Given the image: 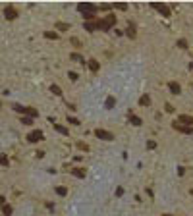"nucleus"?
Masks as SVG:
<instances>
[{
	"instance_id": "nucleus-1",
	"label": "nucleus",
	"mask_w": 193,
	"mask_h": 216,
	"mask_svg": "<svg viewBox=\"0 0 193 216\" xmlns=\"http://www.w3.org/2000/svg\"><path fill=\"white\" fill-rule=\"evenodd\" d=\"M116 23V16H106V18H100L99 21H97V29H100V31H108V29H112V25Z\"/></svg>"
},
{
	"instance_id": "nucleus-2",
	"label": "nucleus",
	"mask_w": 193,
	"mask_h": 216,
	"mask_svg": "<svg viewBox=\"0 0 193 216\" xmlns=\"http://www.w3.org/2000/svg\"><path fill=\"white\" fill-rule=\"evenodd\" d=\"M43 139H44V133H43L41 129H33V131L27 133V141H29V143H39V141H43Z\"/></svg>"
},
{
	"instance_id": "nucleus-3",
	"label": "nucleus",
	"mask_w": 193,
	"mask_h": 216,
	"mask_svg": "<svg viewBox=\"0 0 193 216\" xmlns=\"http://www.w3.org/2000/svg\"><path fill=\"white\" fill-rule=\"evenodd\" d=\"M77 8H79V12H83V14H97V6L91 4V2H81Z\"/></svg>"
},
{
	"instance_id": "nucleus-4",
	"label": "nucleus",
	"mask_w": 193,
	"mask_h": 216,
	"mask_svg": "<svg viewBox=\"0 0 193 216\" xmlns=\"http://www.w3.org/2000/svg\"><path fill=\"white\" fill-rule=\"evenodd\" d=\"M95 135L100 139V141H114V135L106 129H95Z\"/></svg>"
},
{
	"instance_id": "nucleus-5",
	"label": "nucleus",
	"mask_w": 193,
	"mask_h": 216,
	"mask_svg": "<svg viewBox=\"0 0 193 216\" xmlns=\"http://www.w3.org/2000/svg\"><path fill=\"white\" fill-rule=\"evenodd\" d=\"M151 6L155 8V10H158L164 18H170V8L166 6V4H160V2H151Z\"/></svg>"
},
{
	"instance_id": "nucleus-6",
	"label": "nucleus",
	"mask_w": 193,
	"mask_h": 216,
	"mask_svg": "<svg viewBox=\"0 0 193 216\" xmlns=\"http://www.w3.org/2000/svg\"><path fill=\"white\" fill-rule=\"evenodd\" d=\"M176 122H178V123H181V126H187V128H193V116H187V114H180Z\"/></svg>"
},
{
	"instance_id": "nucleus-7",
	"label": "nucleus",
	"mask_w": 193,
	"mask_h": 216,
	"mask_svg": "<svg viewBox=\"0 0 193 216\" xmlns=\"http://www.w3.org/2000/svg\"><path fill=\"white\" fill-rule=\"evenodd\" d=\"M4 16H6V19H16L18 18V10L14 6H6L4 8Z\"/></svg>"
},
{
	"instance_id": "nucleus-8",
	"label": "nucleus",
	"mask_w": 193,
	"mask_h": 216,
	"mask_svg": "<svg viewBox=\"0 0 193 216\" xmlns=\"http://www.w3.org/2000/svg\"><path fill=\"white\" fill-rule=\"evenodd\" d=\"M172 128H174L176 131H181V133H187V135H191V133H193V128H187V126H181V123H178V122H174V123H172Z\"/></svg>"
},
{
	"instance_id": "nucleus-9",
	"label": "nucleus",
	"mask_w": 193,
	"mask_h": 216,
	"mask_svg": "<svg viewBox=\"0 0 193 216\" xmlns=\"http://www.w3.org/2000/svg\"><path fill=\"white\" fill-rule=\"evenodd\" d=\"M168 89H170V93H172V95H180V93H181V87H180V83H176V81H170V83H168Z\"/></svg>"
},
{
	"instance_id": "nucleus-10",
	"label": "nucleus",
	"mask_w": 193,
	"mask_h": 216,
	"mask_svg": "<svg viewBox=\"0 0 193 216\" xmlns=\"http://www.w3.org/2000/svg\"><path fill=\"white\" fill-rule=\"evenodd\" d=\"M72 174H74L75 178H81V179H83V178L87 176V170H85V168H74Z\"/></svg>"
},
{
	"instance_id": "nucleus-11",
	"label": "nucleus",
	"mask_w": 193,
	"mask_h": 216,
	"mask_svg": "<svg viewBox=\"0 0 193 216\" xmlns=\"http://www.w3.org/2000/svg\"><path fill=\"white\" fill-rule=\"evenodd\" d=\"M83 27L89 33H93V31H97V21H83Z\"/></svg>"
},
{
	"instance_id": "nucleus-12",
	"label": "nucleus",
	"mask_w": 193,
	"mask_h": 216,
	"mask_svg": "<svg viewBox=\"0 0 193 216\" xmlns=\"http://www.w3.org/2000/svg\"><path fill=\"white\" fill-rule=\"evenodd\" d=\"M23 114H27V118H37V116H39V112H37L35 108H31V106H27V108L23 110Z\"/></svg>"
},
{
	"instance_id": "nucleus-13",
	"label": "nucleus",
	"mask_w": 193,
	"mask_h": 216,
	"mask_svg": "<svg viewBox=\"0 0 193 216\" xmlns=\"http://www.w3.org/2000/svg\"><path fill=\"white\" fill-rule=\"evenodd\" d=\"M87 64H89V68H91V72H99V70H100V64H99L95 58H91Z\"/></svg>"
},
{
	"instance_id": "nucleus-14",
	"label": "nucleus",
	"mask_w": 193,
	"mask_h": 216,
	"mask_svg": "<svg viewBox=\"0 0 193 216\" xmlns=\"http://www.w3.org/2000/svg\"><path fill=\"white\" fill-rule=\"evenodd\" d=\"M114 104H116V98H114V97H108V98H106V102H104L106 110H112V108H114Z\"/></svg>"
},
{
	"instance_id": "nucleus-15",
	"label": "nucleus",
	"mask_w": 193,
	"mask_h": 216,
	"mask_svg": "<svg viewBox=\"0 0 193 216\" xmlns=\"http://www.w3.org/2000/svg\"><path fill=\"white\" fill-rule=\"evenodd\" d=\"M54 129L58 131V133H62V135H68V133H70V129L64 128V126H60V123H54Z\"/></svg>"
},
{
	"instance_id": "nucleus-16",
	"label": "nucleus",
	"mask_w": 193,
	"mask_h": 216,
	"mask_svg": "<svg viewBox=\"0 0 193 216\" xmlns=\"http://www.w3.org/2000/svg\"><path fill=\"white\" fill-rule=\"evenodd\" d=\"M139 104H141V106H149V104H151V97H149V95H143V97L139 98Z\"/></svg>"
},
{
	"instance_id": "nucleus-17",
	"label": "nucleus",
	"mask_w": 193,
	"mask_h": 216,
	"mask_svg": "<svg viewBox=\"0 0 193 216\" xmlns=\"http://www.w3.org/2000/svg\"><path fill=\"white\" fill-rule=\"evenodd\" d=\"M126 33H128V37H130V39H135V35H137V33H135V25H133V23H130Z\"/></svg>"
},
{
	"instance_id": "nucleus-18",
	"label": "nucleus",
	"mask_w": 193,
	"mask_h": 216,
	"mask_svg": "<svg viewBox=\"0 0 193 216\" xmlns=\"http://www.w3.org/2000/svg\"><path fill=\"white\" fill-rule=\"evenodd\" d=\"M130 122L133 123V126H141V123H143V120L139 116H133V114H130Z\"/></svg>"
},
{
	"instance_id": "nucleus-19",
	"label": "nucleus",
	"mask_w": 193,
	"mask_h": 216,
	"mask_svg": "<svg viewBox=\"0 0 193 216\" xmlns=\"http://www.w3.org/2000/svg\"><path fill=\"white\" fill-rule=\"evenodd\" d=\"M56 29H58V31H70V23H62V21H58V23H56Z\"/></svg>"
},
{
	"instance_id": "nucleus-20",
	"label": "nucleus",
	"mask_w": 193,
	"mask_h": 216,
	"mask_svg": "<svg viewBox=\"0 0 193 216\" xmlns=\"http://www.w3.org/2000/svg\"><path fill=\"white\" fill-rule=\"evenodd\" d=\"M56 193H58L60 197H66V195H68V189H66L64 185H58V187H56Z\"/></svg>"
},
{
	"instance_id": "nucleus-21",
	"label": "nucleus",
	"mask_w": 193,
	"mask_h": 216,
	"mask_svg": "<svg viewBox=\"0 0 193 216\" xmlns=\"http://www.w3.org/2000/svg\"><path fill=\"white\" fill-rule=\"evenodd\" d=\"M44 37H47V39H58V33H54V31H44Z\"/></svg>"
},
{
	"instance_id": "nucleus-22",
	"label": "nucleus",
	"mask_w": 193,
	"mask_h": 216,
	"mask_svg": "<svg viewBox=\"0 0 193 216\" xmlns=\"http://www.w3.org/2000/svg\"><path fill=\"white\" fill-rule=\"evenodd\" d=\"M10 164V158L6 154H0V166H8Z\"/></svg>"
},
{
	"instance_id": "nucleus-23",
	"label": "nucleus",
	"mask_w": 193,
	"mask_h": 216,
	"mask_svg": "<svg viewBox=\"0 0 193 216\" xmlns=\"http://www.w3.org/2000/svg\"><path fill=\"white\" fill-rule=\"evenodd\" d=\"M50 91H52V93H54V95H58V97L62 95V89H60L58 85H50Z\"/></svg>"
},
{
	"instance_id": "nucleus-24",
	"label": "nucleus",
	"mask_w": 193,
	"mask_h": 216,
	"mask_svg": "<svg viewBox=\"0 0 193 216\" xmlns=\"http://www.w3.org/2000/svg\"><path fill=\"white\" fill-rule=\"evenodd\" d=\"M2 210H4V216H10V214H12V207H10V204H4Z\"/></svg>"
},
{
	"instance_id": "nucleus-25",
	"label": "nucleus",
	"mask_w": 193,
	"mask_h": 216,
	"mask_svg": "<svg viewBox=\"0 0 193 216\" xmlns=\"http://www.w3.org/2000/svg\"><path fill=\"white\" fill-rule=\"evenodd\" d=\"M178 47H180V48H187L189 44H187V41H185V39H180V41H178Z\"/></svg>"
},
{
	"instance_id": "nucleus-26",
	"label": "nucleus",
	"mask_w": 193,
	"mask_h": 216,
	"mask_svg": "<svg viewBox=\"0 0 193 216\" xmlns=\"http://www.w3.org/2000/svg\"><path fill=\"white\" fill-rule=\"evenodd\" d=\"M68 122L74 123V126H79V120H77V118H74V116H68Z\"/></svg>"
},
{
	"instance_id": "nucleus-27",
	"label": "nucleus",
	"mask_w": 193,
	"mask_h": 216,
	"mask_svg": "<svg viewBox=\"0 0 193 216\" xmlns=\"http://www.w3.org/2000/svg\"><path fill=\"white\" fill-rule=\"evenodd\" d=\"M21 122H23L25 126H31V123H33V118H27V116H23V118H21Z\"/></svg>"
},
{
	"instance_id": "nucleus-28",
	"label": "nucleus",
	"mask_w": 193,
	"mask_h": 216,
	"mask_svg": "<svg viewBox=\"0 0 193 216\" xmlns=\"http://www.w3.org/2000/svg\"><path fill=\"white\" fill-rule=\"evenodd\" d=\"M77 147H79L81 151H89V145H87V143H81V141H79V143H77Z\"/></svg>"
},
{
	"instance_id": "nucleus-29",
	"label": "nucleus",
	"mask_w": 193,
	"mask_h": 216,
	"mask_svg": "<svg viewBox=\"0 0 193 216\" xmlns=\"http://www.w3.org/2000/svg\"><path fill=\"white\" fill-rule=\"evenodd\" d=\"M114 6H116V8H120V10H128V4H124V2H116Z\"/></svg>"
},
{
	"instance_id": "nucleus-30",
	"label": "nucleus",
	"mask_w": 193,
	"mask_h": 216,
	"mask_svg": "<svg viewBox=\"0 0 193 216\" xmlns=\"http://www.w3.org/2000/svg\"><path fill=\"white\" fill-rule=\"evenodd\" d=\"M14 108H16V112H19V114H23V106H19V104H14Z\"/></svg>"
},
{
	"instance_id": "nucleus-31",
	"label": "nucleus",
	"mask_w": 193,
	"mask_h": 216,
	"mask_svg": "<svg viewBox=\"0 0 193 216\" xmlns=\"http://www.w3.org/2000/svg\"><path fill=\"white\" fill-rule=\"evenodd\" d=\"M70 58H72V60H83L81 56H79V54H75V52H74V54H70Z\"/></svg>"
},
{
	"instance_id": "nucleus-32",
	"label": "nucleus",
	"mask_w": 193,
	"mask_h": 216,
	"mask_svg": "<svg viewBox=\"0 0 193 216\" xmlns=\"http://www.w3.org/2000/svg\"><path fill=\"white\" fill-rule=\"evenodd\" d=\"M68 75H70V79H72V81H75V79H77V73H75V72H70Z\"/></svg>"
},
{
	"instance_id": "nucleus-33",
	"label": "nucleus",
	"mask_w": 193,
	"mask_h": 216,
	"mask_svg": "<svg viewBox=\"0 0 193 216\" xmlns=\"http://www.w3.org/2000/svg\"><path fill=\"white\" fill-rule=\"evenodd\" d=\"M155 147H156L155 141H149V143H147V149H155Z\"/></svg>"
},
{
	"instance_id": "nucleus-34",
	"label": "nucleus",
	"mask_w": 193,
	"mask_h": 216,
	"mask_svg": "<svg viewBox=\"0 0 193 216\" xmlns=\"http://www.w3.org/2000/svg\"><path fill=\"white\" fill-rule=\"evenodd\" d=\"M166 112H170V114H172V112H174V106H172V104H166Z\"/></svg>"
},
{
	"instance_id": "nucleus-35",
	"label": "nucleus",
	"mask_w": 193,
	"mask_h": 216,
	"mask_svg": "<svg viewBox=\"0 0 193 216\" xmlns=\"http://www.w3.org/2000/svg\"><path fill=\"white\" fill-rule=\"evenodd\" d=\"M4 203H6V199H4L2 195H0V207H4Z\"/></svg>"
},
{
	"instance_id": "nucleus-36",
	"label": "nucleus",
	"mask_w": 193,
	"mask_h": 216,
	"mask_svg": "<svg viewBox=\"0 0 193 216\" xmlns=\"http://www.w3.org/2000/svg\"><path fill=\"white\" fill-rule=\"evenodd\" d=\"M160 216H174V214H160Z\"/></svg>"
},
{
	"instance_id": "nucleus-37",
	"label": "nucleus",
	"mask_w": 193,
	"mask_h": 216,
	"mask_svg": "<svg viewBox=\"0 0 193 216\" xmlns=\"http://www.w3.org/2000/svg\"><path fill=\"white\" fill-rule=\"evenodd\" d=\"M191 195H193V189H191Z\"/></svg>"
}]
</instances>
